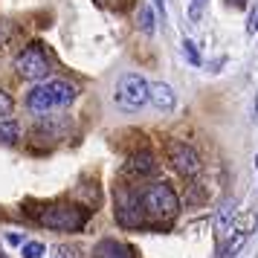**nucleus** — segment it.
<instances>
[{
    "mask_svg": "<svg viewBox=\"0 0 258 258\" xmlns=\"http://www.w3.org/2000/svg\"><path fill=\"white\" fill-rule=\"evenodd\" d=\"M73 99H76V87H73L70 82H64V79H49V82H41L38 87L29 90L26 107H29L32 113H49V110H55V107L70 105Z\"/></svg>",
    "mask_w": 258,
    "mask_h": 258,
    "instance_id": "f257e3e1",
    "label": "nucleus"
},
{
    "mask_svg": "<svg viewBox=\"0 0 258 258\" xmlns=\"http://www.w3.org/2000/svg\"><path fill=\"white\" fill-rule=\"evenodd\" d=\"M142 212L145 215H151L157 221H168V218H174L177 212H180V200H177L174 188L165 186V183H154L142 191Z\"/></svg>",
    "mask_w": 258,
    "mask_h": 258,
    "instance_id": "f03ea898",
    "label": "nucleus"
},
{
    "mask_svg": "<svg viewBox=\"0 0 258 258\" xmlns=\"http://www.w3.org/2000/svg\"><path fill=\"white\" fill-rule=\"evenodd\" d=\"M38 221L49 226V229H58V232H79L87 223V212L70 203H58V206H49L38 215Z\"/></svg>",
    "mask_w": 258,
    "mask_h": 258,
    "instance_id": "7ed1b4c3",
    "label": "nucleus"
},
{
    "mask_svg": "<svg viewBox=\"0 0 258 258\" xmlns=\"http://www.w3.org/2000/svg\"><path fill=\"white\" fill-rule=\"evenodd\" d=\"M148 87H151V84L145 82L140 73H125L116 84L113 102H116L122 110H140V107L148 105Z\"/></svg>",
    "mask_w": 258,
    "mask_h": 258,
    "instance_id": "20e7f679",
    "label": "nucleus"
},
{
    "mask_svg": "<svg viewBox=\"0 0 258 258\" xmlns=\"http://www.w3.org/2000/svg\"><path fill=\"white\" fill-rule=\"evenodd\" d=\"M49 67H52V61L49 55L44 52L41 44H29L24 52H18V58H15V73L26 79V82H38V79H47L49 76Z\"/></svg>",
    "mask_w": 258,
    "mask_h": 258,
    "instance_id": "39448f33",
    "label": "nucleus"
},
{
    "mask_svg": "<svg viewBox=\"0 0 258 258\" xmlns=\"http://www.w3.org/2000/svg\"><path fill=\"white\" fill-rule=\"evenodd\" d=\"M168 160H171L177 174H183V177L200 174V157L186 142H168Z\"/></svg>",
    "mask_w": 258,
    "mask_h": 258,
    "instance_id": "423d86ee",
    "label": "nucleus"
},
{
    "mask_svg": "<svg viewBox=\"0 0 258 258\" xmlns=\"http://www.w3.org/2000/svg\"><path fill=\"white\" fill-rule=\"evenodd\" d=\"M142 203L140 198H134V195H119V203H116V221L122 226H142Z\"/></svg>",
    "mask_w": 258,
    "mask_h": 258,
    "instance_id": "0eeeda50",
    "label": "nucleus"
},
{
    "mask_svg": "<svg viewBox=\"0 0 258 258\" xmlns=\"http://www.w3.org/2000/svg\"><path fill=\"white\" fill-rule=\"evenodd\" d=\"M148 102H151L157 110L168 113V110H174V107H177V96H174V90H171L168 84L154 82L151 87H148Z\"/></svg>",
    "mask_w": 258,
    "mask_h": 258,
    "instance_id": "6e6552de",
    "label": "nucleus"
},
{
    "mask_svg": "<svg viewBox=\"0 0 258 258\" xmlns=\"http://www.w3.org/2000/svg\"><path fill=\"white\" fill-rule=\"evenodd\" d=\"M249 241V232L246 229H241V232H235V235H229L226 241H223V246H221V258H235L241 249H244V244Z\"/></svg>",
    "mask_w": 258,
    "mask_h": 258,
    "instance_id": "1a4fd4ad",
    "label": "nucleus"
},
{
    "mask_svg": "<svg viewBox=\"0 0 258 258\" xmlns=\"http://www.w3.org/2000/svg\"><path fill=\"white\" fill-rule=\"evenodd\" d=\"M232 218H235V203H226L221 212H218V218H215V229L221 238H229L232 235Z\"/></svg>",
    "mask_w": 258,
    "mask_h": 258,
    "instance_id": "9d476101",
    "label": "nucleus"
},
{
    "mask_svg": "<svg viewBox=\"0 0 258 258\" xmlns=\"http://www.w3.org/2000/svg\"><path fill=\"white\" fill-rule=\"evenodd\" d=\"M96 258H131L128 246L116 244V241H102L96 246Z\"/></svg>",
    "mask_w": 258,
    "mask_h": 258,
    "instance_id": "9b49d317",
    "label": "nucleus"
},
{
    "mask_svg": "<svg viewBox=\"0 0 258 258\" xmlns=\"http://www.w3.org/2000/svg\"><path fill=\"white\" fill-rule=\"evenodd\" d=\"M21 140V125L12 119H0V145H12Z\"/></svg>",
    "mask_w": 258,
    "mask_h": 258,
    "instance_id": "f8f14e48",
    "label": "nucleus"
},
{
    "mask_svg": "<svg viewBox=\"0 0 258 258\" xmlns=\"http://www.w3.org/2000/svg\"><path fill=\"white\" fill-rule=\"evenodd\" d=\"M131 168L140 171V174H154V171H157V163H154V157L148 151H142V154H137V157L131 160Z\"/></svg>",
    "mask_w": 258,
    "mask_h": 258,
    "instance_id": "ddd939ff",
    "label": "nucleus"
},
{
    "mask_svg": "<svg viewBox=\"0 0 258 258\" xmlns=\"http://www.w3.org/2000/svg\"><path fill=\"white\" fill-rule=\"evenodd\" d=\"M44 252H47V246L41 244V241H24L21 244V255L24 258H41Z\"/></svg>",
    "mask_w": 258,
    "mask_h": 258,
    "instance_id": "4468645a",
    "label": "nucleus"
},
{
    "mask_svg": "<svg viewBox=\"0 0 258 258\" xmlns=\"http://www.w3.org/2000/svg\"><path fill=\"white\" fill-rule=\"evenodd\" d=\"M183 55H186V61L191 64V67H200L203 61H200V52H198V47L191 44V41H183Z\"/></svg>",
    "mask_w": 258,
    "mask_h": 258,
    "instance_id": "2eb2a0df",
    "label": "nucleus"
},
{
    "mask_svg": "<svg viewBox=\"0 0 258 258\" xmlns=\"http://www.w3.org/2000/svg\"><path fill=\"white\" fill-rule=\"evenodd\" d=\"M140 21H142V32H145V35H151V32H154V12H151V9H148V6H142V9H140Z\"/></svg>",
    "mask_w": 258,
    "mask_h": 258,
    "instance_id": "dca6fc26",
    "label": "nucleus"
},
{
    "mask_svg": "<svg viewBox=\"0 0 258 258\" xmlns=\"http://www.w3.org/2000/svg\"><path fill=\"white\" fill-rule=\"evenodd\" d=\"M246 32H249V35L258 32V0L252 3V9H249V15H246Z\"/></svg>",
    "mask_w": 258,
    "mask_h": 258,
    "instance_id": "f3484780",
    "label": "nucleus"
},
{
    "mask_svg": "<svg viewBox=\"0 0 258 258\" xmlns=\"http://www.w3.org/2000/svg\"><path fill=\"white\" fill-rule=\"evenodd\" d=\"M12 107H15L12 96L6 93V90H0V119H3V116H9V113H12Z\"/></svg>",
    "mask_w": 258,
    "mask_h": 258,
    "instance_id": "a211bd4d",
    "label": "nucleus"
},
{
    "mask_svg": "<svg viewBox=\"0 0 258 258\" xmlns=\"http://www.w3.org/2000/svg\"><path fill=\"white\" fill-rule=\"evenodd\" d=\"M209 0H191V6H188V18H191V24H198L200 15H203V6H206Z\"/></svg>",
    "mask_w": 258,
    "mask_h": 258,
    "instance_id": "6ab92c4d",
    "label": "nucleus"
},
{
    "mask_svg": "<svg viewBox=\"0 0 258 258\" xmlns=\"http://www.w3.org/2000/svg\"><path fill=\"white\" fill-rule=\"evenodd\" d=\"M49 258H73V252L67 249V246H58V249H55V255H49Z\"/></svg>",
    "mask_w": 258,
    "mask_h": 258,
    "instance_id": "aec40b11",
    "label": "nucleus"
},
{
    "mask_svg": "<svg viewBox=\"0 0 258 258\" xmlns=\"http://www.w3.org/2000/svg\"><path fill=\"white\" fill-rule=\"evenodd\" d=\"M154 6H157V12L165 18V0H154Z\"/></svg>",
    "mask_w": 258,
    "mask_h": 258,
    "instance_id": "412c9836",
    "label": "nucleus"
},
{
    "mask_svg": "<svg viewBox=\"0 0 258 258\" xmlns=\"http://www.w3.org/2000/svg\"><path fill=\"white\" fill-rule=\"evenodd\" d=\"M255 122H258V93H255Z\"/></svg>",
    "mask_w": 258,
    "mask_h": 258,
    "instance_id": "4be33fe9",
    "label": "nucleus"
},
{
    "mask_svg": "<svg viewBox=\"0 0 258 258\" xmlns=\"http://www.w3.org/2000/svg\"><path fill=\"white\" fill-rule=\"evenodd\" d=\"M232 3H235V6H244V0H232Z\"/></svg>",
    "mask_w": 258,
    "mask_h": 258,
    "instance_id": "5701e85b",
    "label": "nucleus"
},
{
    "mask_svg": "<svg viewBox=\"0 0 258 258\" xmlns=\"http://www.w3.org/2000/svg\"><path fill=\"white\" fill-rule=\"evenodd\" d=\"M3 38H6V32H3V29H0V41H3Z\"/></svg>",
    "mask_w": 258,
    "mask_h": 258,
    "instance_id": "b1692460",
    "label": "nucleus"
},
{
    "mask_svg": "<svg viewBox=\"0 0 258 258\" xmlns=\"http://www.w3.org/2000/svg\"><path fill=\"white\" fill-rule=\"evenodd\" d=\"M255 168H258V157H255Z\"/></svg>",
    "mask_w": 258,
    "mask_h": 258,
    "instance_id": "393cba45",
    "label": "nucleus"
}]
</instances>
